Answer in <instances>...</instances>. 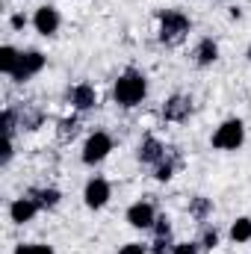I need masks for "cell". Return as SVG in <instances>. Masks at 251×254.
<instances>
[{
	"mask_svg": "<svg viewBox=\"0 0 251 254\" xmlns=\"http://www.w3.org/2000/svg\"><path fill=\"white\" fill-rule=\"evenodd\" d=\"M198 243H178L175 249H172V254H198Z\"/></svg>",
	"mask_w": 251,
	"mask_h": 254,
	"instance_id": "484cf974",
	"label": "cell"
},
{
	"mask_svg": "<svg viewBox=\"0 0 251 254\" xmlns=\"http://www.w3.org/2000/svg\"><path fill=\"white\" fill-rule=\"evenodd\" d=\"M243 142H246V125L240 119L222 122L213 133V148H219V151H237Z\"/></svg>",
	"mask_w": 251,
	"mask_h": 254,
	"instance_id": "3957f363",
	"label": "cell"
},
{
	"mask_svg": "<svg viewBox=\"0 0 251 254\" xmlns=\"http://www.w3.org/2000/svg\"><path fill=\"white\" fill-rule=\"evenodd\" d=\"M204 252H213L216 246H219V231L216 228H204V234H201V243H198Z\"/></svg>",
	"mask_w": 251,
	"mask_h": 254,
	"instance_id": "44dd1931",
	"label": "cell"
},
{
	"mask_svg": "<svg viewBox=\"0 0 251 254\" xmlns=\"http://www.w3.org/2000/svg\"><path fill=\"white\" fill-rule=\"evenodd\" d=\"M9 24H12V30H24L27 27V15H12Z\"/></svg>",
	"mask_w": 251,
	"mask_h": 254,
	"instance_id": "83f0119b",
	"label": "cell"
},
{
	"mask_svg": "<svg viewBox=\"0 0 251 254\" xmlns=\"http://www.w3.org/2000/svg\"><path fill=\"white\" fill-rule=\"evenodd\" d=\"M210 213H213V201H210V198L198 195V198H192V201H189V216H192L195 222H207V219H210Z\"/></svg>",
	"mask_w": 251,
	"mask_h": 254,
	"instance_id": "9a60e30c",
	"label": "cell"
},
{
	"mask_svg": "<svg viewBox=\"0 0 251 254\" xmlns=\"http://www.w3.org/2000/svg\"><path fill=\"white\" fill-rule=\"evenodd\" d=\"M60 24H63V18H60V9L57 6H39L36 9V15H33V27H36V33H42V36H57V30H60Z\"/></svg>",
	"mask_w": 251,
	"mask_h": 254,
	"instance_id": "ba28073f",
	"label": "cell"
},
{
	"mask_svg": "<svg viewBox=\"0 0 251 254\" xmlns=\"http://www.w3.org/2000/svg\"><path fill=\"white\" fill-rule=\"evenodd\" d=\"M228 237H231L234 243H249V240H251V219H249V216H240V219L231 225Z\"/></svg>",
	"mask_w": 251,
	"mask_h": 254,
	"instance_id": "e0dca14e",
	"label": "cell"
},
{
	"mask_svg": "<svg viewBox=\"0 0 251 254\" xmlns=\"http://www.w3.org/2000/svg\"><path fill=\"white\" fill-rule=\"evenodd\" d=\"M249 63H251V45H249Z\"/></svg>",
	"mask_w": 251,
	"mask_h": 254,
	"instance_id": "f1b7e54d",
	"label": "cell"
},
{
	"mask_svg": "<svg viewBox=\"0 0 251 254\" xmlns=\"http://www.w3.org/2000/svg\"><path fill=\"white\" fill-rule=\"evenodd\" d=\"M39 210H42V207L36 204L33 195H21V198H15V201L9 204V219H12L15 225H27V222L36 219Z\"/></svg>",
	"mask_w": 251,
	"mask_h": 254,
	"instance_id": "9c48e42d",
	"label": "cell"
},
{
	"mask_svg": "<svg viewBox=\"0 0 251 254\" xmlns=\"http://www.w3.org/2000/svg\"><path fill=\"white\" fill-rule=\"evenodd\" d=\"M18 63H21V51L12 48V45H3V48H0V71L12 77V71L18 68Z\"/></svg>",
	"mask_w": 251,
	"mask_h": 254,
	"instance_id": "2e32d148",
	"label": "cell"
},
{
	"mask_svg": "<svg viewBox=\"0 0 251 254\" xmlns=\"http://www.w3.org/2000/svg\"><path fill=\"white\" fill-rule=\"evenodd\" d=\"M30 195L36 198V204H39L42 210H54V207L60 204V198H63V192H60V190H54V187H42V190L30 192Z\"/></svg>",
	"mask_w": 251,
	"mask_h": 254,
	"instance_id": "5bb4252c",
	"label": "cell"
},
{
	"mask_svg": "<svg viewBox=\"0 0 251 254\" xmlns=\"http://www.w3.org/2000/svg\"><path fill=\"white\" fill-rule=\"evenodd\" d=\"M157 222V210L151 201H136L127 207V225L136 228V231H151Z\"/></svg>",
	"mask_w": 251,
	"mask_h": 254,
	"instance_id": "52a82bcc",
	"label": "cell"
},
{
	"mask_svg": "<svg viewBox=\"0 0 251 254\" xmlns=\"http://www.w3.org/2000/svg\"><path fill=\"white\" fill-rule=\"evenodd\" d=\"M169 249H175V246H172V234H160V237H154V246H151V252L154 254H166Z\"/></svg>",
	"mask_w": 251,
	"mask_h": 254,
	"instance_id": "603a6c76",
	"label": "cell"
},
{
	"mask_svg": "<svg viewBox=\"0 0 251 254\" xmlns=\"http://www.w3.org/2000/svg\"><path fill=\"white\" fill-rule=\"evenodd\" d=\"M192 30V21L181 9H166L160 12V42L163 45H178L187 39V33Z\"/></svg>",
	"mask_w": 251,
	"mask_h": 254,
	"instance_id": "7a4b0ae2",
	"label": "cell"
},
{
	"mask_svg": "<svg viewBox=\"0 0 251 254\" xmlns=\"http://www.w3.org/2000/svg\"><path fill=\"white\" fill-rule=\"evenodd\" d=\"M166 157H169V151H166V145H163L157 136H145V139L139 142V160H142V163L160 166Z\"/></svg>",
	"mask_w": 251,
	"mask_h": 254,
	"instance_id": "8fae6325",
	"label": "cell"
},
{
	"mask_svg": "<svg viewBox=\"0 0 251 254\" xmlns=\"http://www.w3.org/2000/svg\"><path fill=\"white\" fill-rule=\"evenodd\" d=\"M154 237H160V234H172V222H169V216H157V222H154Z\"/></svg>",
	"mask_w": 251,
	"mask_h": 254,
	"instance_id": "cb8c5ba5",
	"label": "cell"
},
{
	"mask_svg": "<svg viewBox=\"0 0 251 254\" xmlns=\"http://www.w3.org/2000/svg\"><path fill=\"white\" fill-rule=\"evenodd\" d=\"M12 157H15V142H12V139H6V136H3V154H0V163H3V166H6V163H9V160H12Z\"/></svg>",
	"mask_w": 251,
	"mask_h": 254,
	"instance_id": "d4e9b609",
	"label": "cell"
},
{
	"mask_svg": "<svg viewBox=\"0 0 251 254\" xmlns=\"http://www.w3.org/2000/svg\"><path fill=\"white\" fill-rule=\"evenodd\" d=\"M110 198H113V187H110L107 178H92V181L86 184V190H83V201H86L89 210H101V207H107Z\"/></svg>",
	"mask_w": 251,
	"mask_h": 254,
	"instance_id": "8992f818",
	"label": "cell"
},
{
	"mask_svg": "<svg viewBox=\"0 0 251 254\" xmlns=\"http://www.w3.org/2000/svg\"><path fill=\"white\" fill-rule=\"evenodd\" d=\"M12 254H54V249L45 243H21V246H15Z\"/></svg>",
	"mask_w": 251,
	"mask_h": 254,
	"instance_id": "ffe728a7",
	"label": "cell"
},
{
	"mask_svg": "<svg viewBox=\"0 0 251 254\" xmlns=\"http://www.w3.org/2000/svg\"><path fill=\"white\" fill-rule=\"evenodd\" d=\"M119 254H148V246H142V243H127L119 249Z\"/></svg>",
	"mask_w": 251,
	"mask_h": 254,
	"instance_id": "4316f807",
	"label": "cell"
},
{
	"mask_svg": "<svg viewBox=\"0 0 251 254\" xmlns=\"http://www.w3.org/2000/svg\"><path fill=\"white\" fill-rule=\"evenodd\" d=\"M145 95H148V80H145L142 71L127 68L125 74H119V80H116V86H113V98H116L119 107H125V110L139 107V104L145 101Z\"/></svg>",
	"mask_w": 251,
	"mask_h": 254,
	"instance_id": "6da1fadb",
	"label": "cell"
},
{
	"mask_svg": "<svg viewBox=\"0 0 251 254\" xmlns=\"http://www.w3.org/2000/svg\"><path fill=\"white\" fill-rule=\"evenodd\" d=\"M68 98H71V107H74L77 113H89V110L98 107V92H95L92 83H77Z\"/></svg>",
	"mask_w": 251,
	"mask_h": 254,
	"instance_id": "30bf717a",
	"label": "cell"
},
{
	"mask_svg": "<svg viewBox=\"0 0 251 254\" xmlns=\"http://www.w3.org/2000/svg\"><path fill=\"white\" fill-rule=\"evenodd\" d=\"M45 54L42 51H21V63H18V68L12 71V80L15 83H27V80H33L42 68H45Z\"/></svg>",
	"mask_w": 251,
	"mask_h": 254,
	"instance_id": "5b68a950",
	"label": "cell"
},
{
	"mask_svg": "<svg viewBox=\"0 0 251 254\" xmlns=\"http://www.w3.org/2000/svg\"><path fill=\"white\" fill-rule=\"evenodd\" d=\"M77 130H80V119H77V116L63 119V122H60V139H63V142L74 139V136H77Z\"/></svg>",
	"mask_w": 251,
	"mask_h": 254,
	"instance_id": "d6986e66",
	"label": "cell"
},
{
	"mask_svg": "<svg viewBox=\"0 0 251 254\" xmlns=\"http://www.w3.org/2000/svg\"><path fill=\"white\" fill-rule=\"evenodd\" d=\"M172 175H175V163H172L169 157H166L160 166H154V178H157V181H172Z\"/></svg>",
	"mask_w": 251,
	"mask_h": 254,
	"instance_id": "7402d4cb",
	"label": "cell"
},
{
	"mask_svg": "<svg viewBox=\"0 0 251 254\" xmlns=\"http://www.w3.org/2000/svg\"><path fill=\"white\" fill-rule=\"evenodd\" d=\"M192 57H195V65H201V68H207V65H213L219 60V45L213 42V39H201L198 45H195V51H192Z\"/></svg>",
	"mask_w": 251,
	"mask_h": 254,
	"instance_id": "4fadbf2b",
	"label": "cell"
},
{
	"mask_svg": "<svg viewBox=\"0 0 251 254\" xmlns=\"http://www.w3.org/2000/svg\"><path fill=\"white\" fill-rule=\"evenodd\" d=\"M0 127H3V136H6V139L15 136V127H18V110H15V107H6V110L0 113Z\"/></svg>",
	"mask_w": 251,
	"mask_h": 254,
	"instance_id": "ac0fdd59",
	"label": "cell"
},
{
	"mask_svg": "<svg viewBox=\"0 0 251 254\" xmlns=\"http://www.w3.org/2000/svg\"><path fill=\"white\" fill-rule=\"evenodd\" d=\"M110 151H113V136L107 130H95L83 142V163L86 166H98V163H104L110 157Z\"/></svg>",
	"mask_w": 251,
	"mask_h": 254,
	"instance_id": "277c9868",
	"label": "cell"
},
{
	"mask_svg": "<svg viewBox=\"0 0 251 254\" xmlns=\"http://www.w3.org/2000/svg\"><path fill=\"white\" fill-rule=\"evenodd\" d=\"M189 113H192L189 95H172V98L163 104V119H166V122H187Z\"/></svg>",
	"mask_w": 251,
	"mask_h": 254,
	"instance_id": "7c38bea8",
	"label": "cell"
}]
</instances>
